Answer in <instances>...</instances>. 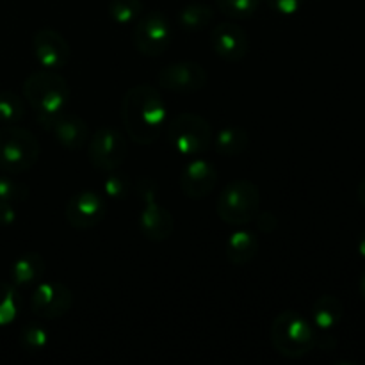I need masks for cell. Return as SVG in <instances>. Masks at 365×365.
<instances>
[{
    "label": "cell",
    "instance_id": "obj_1",
    "mask_svg": "<svg viewBox=\"0 0 365 365\" xmlns=\"http://www.w3.org/2000/svg\"><path fill=\"white\" fill-rule=\"evenodd\" d=\"M168 120V107L159 89L138 84L128 89L121 100V121L134 143L150 146L160 138Z\"/></svg>",
    "mask_w": 365,
    "mask_h": 365
},
{
    "label": "cell",
    "instance_id": "obj_2",
    "mask_svg": "<svg viewBox=\"0 0 365 365\" xmlns=\"http://www.w3.org/2000/svg\"><path fill=\"white\" fill-rule=\"evenodd\" d=\"M269 337L278 355L299 360L316 348L317 331L305 316L296 310H284L271 323Z\"/></svg>",
    "mask_w": 365,
    "mask_h": 365
},
{
    "label": "cell",
    "instance_id": "obj_3",
    "mask_svg": "<svg viewBox=\"0 0 365 365\" xmlns=\"http://www.w3.org/2000/svg\"><path fill=\"white\" fill-rule=\"evenodd\" d=\"M24 96L36 110V116H50L66 110L70 103V86L56 70L34 71L25 78Z\"/></svg>",
    "mask_w": 365,
    "mask_h": 365
},
{
    "label": "cell",
    "instance_id": "obj_4",
    "mask_svg": "<svg viewBox=\"0 0 365 365\" xmlns=\"http://www.w3.org/2000/svg\"><path fill=\"white\" fill-rule=\"evenodd\" d=\"M41 146L29 128L18 125H2L0 128V170L20 175L32 170L39 160Z\"/></svg>",
    "mask_w": 365,
    "mask_h": 365
},
{
    "label": "cell",
    "instance_id": "obj_5",
    "mask_svg": "<svg viewBox=\"0 0 365 365\" xmlns=\"http://www.w3.org/2000/svg\"><path fill=\"white\" fill-rule=\"evenodd\" d=\"M260 210V191L252 180H232L220 192L216 212L223 223L232 227H245L255 220Z\"/></svg>",
    "mask_w": 365,
    "mask_h": 365
},
{
    "label": "cell",
    "instance_id": "obj_6",
    "mask_svg": "<svg viewBox=\"0 0 365 365\" xmlns=\"http://www.w3.org/2000/svg\"><path fill=\"white\" fill-rule=\"evenodd\" d=\"M212 127L196 113H180L168 123V141L184 157H200L212 146Z\"/></svg>",
    "mask_w": 365,
    "mask_h": 365
},
{
    "label": "cell",
    "instance_id": "obj_7",
    "mask_svg": "<svg viewBox=\"0 0 365 365\" xmlns=\"http://www.w3.org/2000/svg\"><path fill=\"white\" fill-rule=\"evenodd\" d=\"M138 195L143 202L139 212V230L150 242H164L173 235L175 220L157 200V184L150 177L138 182Z\"/></svg>",
    "mask_w": 365,
    "mask_h": 365
},
{
    "label": "cell",
    "instance_id": "obj_8",
    "mask_svg": "<svg viewBox=\"0 0 365 365\" xmlns=\"http://www.w3.org/2000/svg\"><path fill=\"white\" fill-rule=\"evenodd\" d=\"M88 159L100 171L118 170L127 159V139L118 128L100 127L88 141Z\"/></svg>",
    "mask_w": 365,
    "mask_h": 365
},
{
    "label": "cell",
    "instance_id": "obj_9",
    "mask_svg": "<svg viewBox=\"0 0 365 365\" xmlns=\"http://www.w3.org/2000/svg\"><path fill=\"white\" fill-rule=\"evenodd\" d=\"M170 21L160 11H150V13L139 16L134 27V46L141 56H163L170 48Z\"/></svg>",
    "mask_w": 365,
    "mask_h": 365
},
{
    "label": "cell",
    "instance_id": "obj_10",
    "mask_svg": "<svg viewBox=\"0 0 365 365\" xmlns=\"http://www.w3.org/2000/svg\"><path fill=\"white\" fill-rule=\"evenodd\" d=\"M73 305V292L61 282H39L31 296V312L45 321L66 316Z\"/></svg>",
    "mask_w": 365,
    "mask_h": 365
},
{
    "label": "cell",
    "instance_id": "obj_11",
    "mask_svg": "<svg viewBox=\"0 0 365 365\" xmlns=\"http://www.w3.org/2000/svg\"><path fill=\"white\" fill-rule=\"evenodd\" d=\"M207 71L202 64L192 61H178L164 66L157 75V82L163 89L178 95L202 91L207 86Z\"/></svg>",
    "mask_w": 365,
    "mask_h": 365
},
{
    "label": "cell",
    "instance_id": "obj_12",
    "mask_svg": "<svg viewBox=\"0 0 365 365\" xmlns=\"http://www.w3.org/2000/svg\"><path fill=\"white\" fill-rule=\"evenodd\" d=\"M38 123L66 150H81L89 141L88 123L77 114L63 110L50 116H38Z\"/></svg>",
    "mask_w": 365,
    "mask_h": 365
},
{
    "label": "cell",
    "instance_id": "obj_13",
    "mask_svg": "<svg viewBox=\"0 0 365 365\" xmlns=\"http://www.w3.org/2000/svg\"><path fill=\"white\" fill-rule=\"evenodd\" d=\"M107 214V203L95 191L75 192L66 203L64 217L75 230H91L98 227Z\"/></svg>",
    "mask_w": 365,
    "mask_h": 365
},
{
    "label": "cell",
    "instance_id": "obj_14",
    "mask_svg": "<svg viewBox=\"0 0 365 365\" xmlns=\"http://www.w3.org/2000/svg\"><path fill=\"white\" fill-rule=\"evenodd\" d=\"M210 48L227 63H239L250 52V38L235 21L216 24L210 31Z\"/></svg>",
    "mask_w": 365,
    "mask_h": 365
},
{
    "label": "cell",
    "instance_id": "obj_15",
    "mask_svg": "<svg viewBox=\"0 0 365 365\" xmlns=\"http://www.w3.org/2000/svg\"><path fill=\"white\" fill-rule=\"evenodd\" d=\"M32 52L36 61L45 70H61L68 64L71 56L70 43L56 29H39L32 36Z\"/></svg>",
    "mask_w": 365,
    "mask_h": 365
},
{
    "label": "cell",
    "instance_id": "obj_16",
    "mask_svg": "<svg viewBox=\"0 0 365 365\" xmlns=\"http://www.w3.org/2000/svg\"><path fill=\"white\" fill-rule=\"evenodd\" d=\"M217 184V170L210 160L192 157L180 173V189L191 200H203Z\"/></svg>",
    "mask_w": 365,
    "mask_h": 365
},
{
    "label": "cell",
    "instance_id": "obj_17",
    "mask_svg": "<svg viewBox=\"0 0 365 365\" xmlns=\"http://www.w3.org/2000/svg\"><path fill=\"white\" fill-rule=\"evenodd\" d=\"M46 273V262L43 255L36 252L24 253L11 266V284L16 287H32L43 280Z\"/></svg>",
    "mask_w": 365,
    "mask_h": 365
},
{
    "label": "cell",
    "instance_id": "obj_18",
    "mask_svg": "<svg viewBox=\"0 0 365 365\" xmlns=\"http://www.w3.org/2000/svg\"><path fill=\"white\" fill-rule=\"evenodd\" d=\"M259 253V239L252 230H235L225 245V257L234 266H246Z\"/></svg>",
    "mask_w": 365,
    "mask_h": 365
},
{
    "label": "cell",
    "instance_id": "obj_19",
    "mask_svg": "<svg viewBox=\"0 0 365 365\" xmlns=\"http://www.w3.org/2000/svg\"><path fill=\"white\" fill-rule=\"evenodd\" d=\"M344 316V309L337 296L323 294L314 302L310 309V317H312L314 328L319 331H331L339 327Z\"/></svg>",
    "mask_w": 365,
    "mask_h": 365
},
{
    "label": "cell",
    "instance_id": "obj_20",
    "mask_svg": "<svg viewBox=\"0 0 365 365\" xmlns=\"http://www.w3.org/2000/svg\"><path fill=\"white\" fill-rule=\"evenodd\" d=\"M250 145V134L242 127L221 128L212 139V146L220 155L237 157L245 153Z\"/></svg>",
    "mask_w": 365,
    "mask_h": 365
},
{
    "label": "cell",
    "instance_id": "obj_21",
    "mask_svg": "<svg viewBox=\"0 0 365 365\" xmlns=\"http://www.w3.org/2000/svg\"><path fill=\"white\" fill-rule=\"evenodd\" d=\"M214 21L212 7L203 2H191L178 13V24L189 32L203 31Z\"/></svg>",
    "mask_w": 365,
    "mask_h": 365
},
{
    "label": "cell",
    "instance_id": "obj_22",
    "mask_svg": "<svg viewBox=\"0 0 365 365\" xmlns=\"http://www.w3.org/2000/svg\"><path fill=\"white\" fill-rule=\"evenodd\" d=\"M50 344V334L45 324L32 321V323L24 324L20 331V346L31 355L45 351Z\"/></svg>",
    "mask_w": 365,
    "mask_h": 365
},
{
    "label": "cell",
    "instance_id": "obj_23",
    "mask_svg": "<svg viewBox=\"0 0 365 365\" xmlns=\"http://www.w3.org/2000/svg\"><path fill=\"white\" fill-rule=\"evenodd\" d=\"M21 298L18 287L0 280V327L14 323L20 314Z\"/></svg>",
    "mask_w": 365,
    "mask_h": 365
},
{
    "label": "cell",
    "instance_id": "obj_24",
    "mask_svg": "<svg viewBox=\"0 0 365 365\" xmlns=\"http://www.w3.org/2000/svg\"><path fill=\"white\" fill-rule=\"evenodd\" d=\"M25 118V102L18 93L0 91V123L18 125Z\"/></svg>",
    "mask_w": 365,
    "mask_h": 365
},
{
    "label": "cell",
    "instance_id": "obj_25",
    "mask_svg": "<svg viewBox=\"0 0 365 365\" xmlns=\"http://www.w3.org/2000/svg\"><path fill=\"white\" fill-rule=\"evenodd\" d=\"M143 14L141 0H110L109 16L114 24L128 25L135 24Z\"/></svg>",
    "mask_w": 365,
    "mask_h": 365
},
{
    "label": "cell",
    "instance_id": "obj_26",
    "mask_svg": "<svg viewBox=\"0 0 365 365\" xmlns=\"http://www.w3.org/2000/svg\"><path fill=\"white\" fill-rule=\"evenodd\" d=\"M262 0H216L217 9L232 20H246L253 16Z\"/></svg>",
    "mask_w": 365,
    "mask_h": 365
},
{
    "label": "cell",
    "instance_id": "obj_27",
    "mask_svg": "<svg viewBox=\"0 0 365 365\" xmlns=\"http://www.w3.org/2000/svg\"><path fill=\"white\" fill-rule=\"evenodd\" d=\"M29 196V187L9 177H0V202L20 203Z\"/></svg>",
    "mask_w": 365,
    "mask_h": 365
},
{
    "label": "cell",
    "instance_id": "obj_28",
    "mask_svg": "<svg viewBox=\"0 0 365 365\" xmlns=\"http://www.w3.org/2000/svg\"><path fill=\"white\" fill-rule=\"evenodd\" d=\"M130 191V184L125 175L116 173V170L109 171L106 182H103V192L109 196L110 200H125Z\"/></svg>",
    "mask_w": 365,
    "mask_h": 365
},
{
    "label": "cell",
    "instance_id": "obj_29",
    "mask_svg": "<svg viewBox=\"0 0 365 365\" xmlns=\"http://www.w3.org/2000/svg\"><path fill=\"white\" fill-rule=\"evenodd\" d=\"M303 2L305 0H267L271 9L277 14H282V16H291V14H296L299 9H302Z\"/></svg>",
    "mask_w": 365,
    "mask_h": 365
},
{
    "label": "cell",
    "instance_id": "obj_30",
    "mask_svg": "<svg viewBox=\"0 0 365 365\" xmlns=\"http://www.w3.org/2000/svg\"><path fill=\"white\" fill-rule=\"evenodd\" d=\"M255 225L262 234H271V232L278 228V217L273 212H269V210L267 212H260L259 210L255 216Z\"/></svg>",
    "mask_w": 365,
    "mask_h": 365
},
{
    "label": "cell",
    "instance_id": "obj_31",
    "mask_svg": "<svg viewBox=\"0 0 365 365\" xmlns=\"http://www.w3.org/2000/svg\"><path fill=\"white\" fill-rule=\"evenodd\" d=\"M18 214L14 209V203L0 202V225L2 227H11V225L16 223Z\"/></svg>",
    "mask_w": 365,
    "mask_h": 365
},
{
    "label": "cell",
    "instance_id": "obj_32",
    "mask_svg": "<svg viewBox=\"0 0 365 365\" xmlns=\"http://www.w3.org/2000/svg\"><path fill=\"white\" fill-rule=\"evenodd\" d=\"M356 198H359L360 205L365 209V178H362L359 184V187H356Z\"/></svg>",
    "mask_w": 365,
    "mask_h": 365
},
{
    "label": "cell",
    "instance_id": "obj_33",
    "mask_svg": "<svg viewBox=\"0 0 365 365\" xmlns=\"http://www.w3.org/2000/svg\"><path fill=\"white\" fill-rule=\"evenodd\" d=\"M359 253L362 259H365V230L360 234V237H359Z\"/></svg>",
    "mask_w": 365,
    "mask_h": 365
},
{
    "label": "cell",
    "instance_id": "obj_34",
    "mask_svg": "<svg viewBox=\"0 0 365 365\" xmlns=\"http://www.w3.org/2000/svg\"><path fill=\"white\" fill-rule=\"evenodd\" d=\"M359 287H360V294H362V298L365 299V269H364L362 277H360V284H359Z\"/></svg>",
    "mask_w": 365,
    "mask_h": 365
}]
</instances>
